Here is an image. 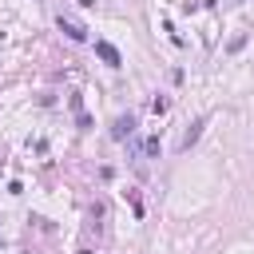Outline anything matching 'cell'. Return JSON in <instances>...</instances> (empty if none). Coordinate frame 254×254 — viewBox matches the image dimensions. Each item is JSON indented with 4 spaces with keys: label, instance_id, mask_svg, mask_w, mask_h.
<instances>
[{
    "label": "cell",
    "instance_id": "obj_3",
    "mask_svg": "<svg viewBox=\"0 0 254 254\" xmlns=\"http://www.w3.org/2000/svg\"><path fill=\"white\" fill-rule=\"evenodd\" d=\"M202 123H206V119H198V123H194V127H190V131H187V135H183V143H179V147H183V151H190V143H194V139H198V135H202Z\"/></svg>",
    "mask_w": 254,
    "mask_h": 254
},
{
    "label": "cell",
    "instance_id": "obj_2",
    "mask_svg": "<svg viewBox=\"0 0 254 254\" xmlns=\"http://www.w3.org/2000/svg\"><path fill=\"white\" fill-rule=\"evenodd\" d=\"M131 131H135V119H131V115H119V119H115V131H111V135H115V139H127Z\"/></svg>",
    "mask_w": 254,
    "mask_h": 254
},
{
    "label": "cell",
    "instance_id": "obj_4",
    "mask_svg": "<svg viewBox=\"0 0 254 254\" xmlns=\"http://www.w3.org/2000/svg\"><path fill=\"white\" fill-rule=\"evenodd\" d=\"M60 28H64V32H67V36H71V40H83V32H79V28H75V24H67V20H60Z\"/></svg>",
    "mask_w": 254,
    "mask_h": 254
},
{
    "label": "cell",
    "instance_id": "obj_1",
    "mask_svg": "<svg viewBox=\"0 0 254 254\" xmlns=\"http://www.w3.org/2000/svg\"><path fill=\"white\" fill-rule=\"evenodd\" d=\"M95 52H99V60H103V64H111V67H119V52H115V48H111L107 40H99V44H95Z\"/></svg>",
    "mask_w": 254,
    "mask_h": 254
}]
</instances>
